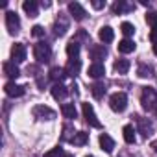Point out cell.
<instances>
[{"label": "cell", "mask_w": 157, "mask_h": 157, "mask_svg": "<svg viewBox=\"0 0 157 157\" xmlns=\"http://www.w3.org/2000/svg\"><path fill=\"white\" fill-rule=\"evenodd\" d=\"M140 104L146 111H157V93L153 87H144L140 94Z\"/></svg>", "instance_id": "cell-1"}, {"label": "cell", "mask_w": 157, "mask_h": 157, "mask_svg": "<svg viewBox=\"0 0 157 157\" xmlns=\"http://www.w3.org/2000/svg\"><path fill=\"white\" fill-rule=\"evenodd\" d=\"M50 56H52L50 44H46V43H37V44L33 46V57H35L39 63H48V61H50Z\"/></svg>", "instance_id": "cell-2"}, {"label": "cell", "mask_w": 157, "mask_h": 157, "mask_svg": "<svg viewBox=\"0 0 157 157\" xmlns=\"http://www.w3.org/2000/svg\"><path fill=\"white\" fill-rule=\"evenodd\" d=\"M109 105H111V109H113L115 113H122V111L126 109V105H128V96H126V93H115V94L109 98Z\"/></svg>", "instance_id": "cell-3"}, {"label": "cell", "mask_w": 157, "mask_h": 157, "mask_svg": "<svg viewBox=\"0 0 157 157\" xmlns=\"http://www.w3.org/2000/svg\"><path fill=\"white\" fill-rule=\"evenodd\" d=\"M82 111H83V117H85V120H87L89 126H93V128H102V124H100L98 117L94 115V109H93L91 104H82Z\"/></svg>", "instance_id": "cell-4"}, {"label": "cell", "mask_w": 157, "mask_h": 157, "mask_svg": "<svg viewBox=\"0 0 157 157\" xmlns=\"http://www.w3.org/2000/svg\"><path fill=\"white\" fill-rule=\"evenodd\" d=\"M33 117L39 120H52L56 117V111L50 109L48 105H35L33 107Z\"/></svg>", "instance_id": "cell-5"}, {"label": "cell", "mask_w": 157, "mask_h": 157, "mask_svg": "<svg viewBox=\"0 0 157 157\" xmlns=\"http://www.w3.org/2000/svg\"><path fill=\"white\" fill-rule=\"evenodd\" d=\"M6 26H8V30H10L11 35H15V33L19 32L21 21H19V15H17L15 11H8V13H6Z\"/></svg>", "instance_id": "cell-6"}, {"label": "cell", "mask_w": 157, "mask_h": 157, "mask_svg": "<svg viewBox=\"0 0 157 157\" xmlns=\"http://www.w3.org/2000/svg\"><path fill=\"white\" fill-rule=\"evenodd\" d=\"M11 57H13V63H22L26 59V46L22 43H15L11 48Z\"/></svg>", "instance_id": "cell-7"}, {"label": "cell", "mask_w": 157, "mask_h": 157, "mask_svg": "<svg viewBox=\"0 0 157 157\" xmlns=\"http://www.w3.org/2000/svg\"><path fill=\"white\" fill-rule=\"evenodd\" d=\"M68 13H70V17H72L74 21H83L85 15H87L85 10L78 4V2H70V4H68Z\"/></svg>", "instance_id": "cell-8"}, {"label": "cell", "mask_w": 157, "mask_h": 157, "mask_svg": "<svg viewBox=\"0 0 157 157\" xmlns=\"http://www.w3.org/2000/svg\"><path fill=\"white\" fill-rule=\"evenodd\" d=\"M4 91H6V94L11 96V98H19V96L24 94V87L17 85L15 82H8V83L4 85Z\"/></svg>", "instance_id": "cell-9"}, {"label": "cell", "mask_w": 157, "mask_h": 157, "mask_svg": "<svg viewBox=\"0 0 157 157\" xmlns=\"http://www.w3.org/2000/svg\"><path fill=\"white\" fill-rule=\"evenodd\" d=\"M2 68H4V74H6L8 78H11V80H15V78L21 76V70H19V67H17L13 61H6Z\"/></svg>", "instance_id": "cell-10"}, {"label": "cell", "mask_w": 157, "mask_h": 157, "mask_svg": "<svg viewBox=\"0 0 157 157\" xmlns=\"http://www.w3.org/2000/svg\"><path fill=\"white\" fill-rule=\"evenodd\" d=\"M48 74H50V78H52L56 83H61L65 78L68 76V74H67V70H65V68H61V67H52Z\"/></svg>", "instance_id": "cell-11"}, {"label": "cell", "mask_w": 157, "mask_h": 157, "mask_svg": "<svg viewBox=\"0 0 157 157\" xmlns=\"http://www.w3.org/2000/svg\"><path fill=\"white\" fill-rule=\"evenodd\" d=\"M87 74H89L91 78H94V80H98V78H102V76L105 74V67H104L102 63H93V65L89 67Z\"/></svg>", "instance_id": "cell-12"}, {"label": "cell", "mask_w": 157, "mask_h": 157, "mask_svg": "<svg viewBox=\"0 0 157 157\" xmlns=\"http://www.w3.org/2000/svg\"><path fill=\"white\" fill-rule=\"evenodd\" d=\"M89 54H91L93 59H96V63H100V59H104L107 56V50L104 46H100V44H93L91 50H89Z\"/></svg>", "instance_id": "cell-13"}, {"label": "cell", "mask_w": 157, "mask_h": 157, "mask_svg": "<svg viewBox=\"0 0 157 157\" xmlns=\"http://www.w3.org/2000/svg\"><path fill=\"white\" fill-rule=\"evenodd\" d=\"M100 146H102V150H104L105 153H111L113 148H115V140H113L107 133H102V135H100Z\"/></svg>", "instance_id": "cell-14"}, {"label": "cell", "mask_w": 157, "mask_h": 157, "mask_svg": "<svg viewBox=\"0 0 157 157\" xmlns=\"http://www.w3.org/2000/svg\"><path fill=\"white\" fill-rule=\"evenodd\" d=\"M98 37H100V41H102V43H111V41L115 39V32H113V28L104 26V28H100Z\"/></svg>", "instance_id": "cell-15"}, {"label": "cell", "mask_w": 157, "mask_h": 157, "mask_svg": "<svg viewBox=\"0 0 157 157\" xmlns=\"http://www.w3.org/2000/svg\"><path fill=\"white\" fill-rule=\"evenodd\" d=\"M67 94H68V91H67V87H65L63 83H56V85L52 87V96H54L56 100H63Z\"/></svg>", "instance_id": "cell-16"}, {"label": "cell", "mask_w": 157, "mask_h": 157, "mask_svg": "<svg viewBox=\"0 0 157 157\" xmlns=\"http://www.w3.org/2000/svg\"><path fill=\"white\" fill-rule=\"evenodd\" d=\"M22 10L28 13V17H37V11H39L35 0H26V2L22 4Z\"/></svg>", "instance_id": "cell-17"}, {"label": "cell", "mask_w": 157, "mask_h": 157, "mask_svg": "<svg viewBox=\"0 0 157 157\" xmlns=\"http://www.w3.org/2000/svg\"><path fill=\"white\" fill-rule=\"evenodd\" d=\"M87 140H89V133H85V131H78V133H74V137L70 139V142H72L74 146H83Z\"/></svg>", "instance_id": "cell-18"}, {"label": "cell", "mask_w": 157, "mask_h": 157, "mask_svg": "<svg viewBox=\"0 0 157 157\" xmlns=\"http://www.w3.org/2000/svg\"><path fill=\"white\" fill-rule=\"evenodd\" d=\"M67 54H68L70 59H78V54H80V43L72 39V41L67 44Z\"/></svg>", "instance_id": "cell-19"}, {"label": "cell", "mask_w": 157, "mask_h": 157, "mask_svg": "<svg viewBox=\"0 0 157 157\" xmlns=\"http://www.w3.org/2000/svg\"><path fill=\"white\" fill-rule=\"evenodd\" d=\"M135 50V43L131 41V39H122L120 43H118V52L120 54H129V52H133Z\"/></svg>", "instance_id": "cell-20"}, {"label": "cell", "mask_w": 157, "mask_h": 157, "mask_svg": "<svg viewBox=\"0 0 157 157\" xmlns=\"http://www.w3.org/2000/svg\"><path fill=\"white\" fill-rule=\"evenodd\" d=\"M61 113H63V117H65V118H68V120L76 118V115H78V111H76L74 104H63V105H61Z\"/></svg>", "instance_id": "cell-21"}, {"label": "cell", "mask_w": 157, "mask_h": 157, "mask_svg": "<svg viewBox=\"0 0 157 157\" xmlns=\"http://www.w3.org/2000/svg\"><path fill=\"white\" fill-rule=\"evenodd\" d=\"M80 68H82V63H80V59H70L65 70H67V74H68V76H76L78 72H80Z\"/></svg>", "instance_id": "cell-22"}, {"label": "cell", "mask_w": 157, "mask_h": 157, "mask_svg": "<svg viewBox=\"0 0 157 157\" xmlns=\"http://www.w3.org/2000/svg\"><path fill=\"white\" fill-rule=\"evenodd\" d=\"M129 67H131V63H129L128 59H117V61H115V70H117L118 74H126V72L129 70Z\"/></svg>", "instance_id": "cell-23"}, {"label": "cell", "mask_w": 157, "mask_h": 157, "mask_svg": "<svg viewBox=\"0 0 157 157\" xmlns=\"http://www.w3.org/2000/svg\"><path fill=\"white\" fill-rule=\"evenodd\" d=\"M91 93H93V96H94L96 100H102L104 94H105V87H104V83H93V85H91Z\"/></svg>", "instance_id": "cell-24"}, {"label": "cell", "mask_w": 157, "mask_h": 157, "mask_svg": "<svg viewBox=\"0 0 157 157\" xmlns=\"http://www.w3.org/2000/svg\"><path fill=\"white\" fill-rule=\"evenodd\" d=\"M122 133H124V140L128 142V144H133L135 142V128L133 126H124V129H122Z\"/></svg>", "instance_id": "cell-25"}, {"label": "cell", "mask_w": 157, "mask_h": 157, "mask_svg": "<svg viewBox=\"0 0 157 157\" xmlns=\"http://www.w3.org/2000/svg\"><path fill=\"white\" fill-rule=\"evenodd\" d=\"M135 6L133 4H126V2H115L113 4V13H124V11H131Z\"/></svg>", "instance_id": "cell-26"}, {"label": "cell", "mask_w": 157, "mask_h": 157, "mask_svg": "<svg viewBox=\"0 0 157 157\" xmlns=\"http://www.w3.org/2000/svg\"><path fill=\"white\" fill-rule=\"evenodd\" d=\"M137 120H139V126H140V131H142V135L144 137H148L150 133H151V129H153V126L148 122V120H144V118H140V117H137Z\"/></svg>", "instance_id": "cell-27"}, {"label": "cell", "mask_w": 157, "mask_h": 157, "mask_svg": "<svg viewBox=\"0 0 157 157\" xmlns=\"http://www.w3.org/2000/svg\"><path fill=\"white\" fill-rule=\"evenodd\" d=\"M137 74H139L140 78H151V76H153V68H151V67H146V65H140L139 70H137Z\"/></svg>", "instance_id": "cell-28"}, {"label": "cell", "mask_w": 157, "mask_h": 157, "mask_svg": "<svg viewBox=\"0 0 157 157\" xmlns=\"http://www.w3.org/2000/svg\"><path fill=\"white\" fill-rule=\"evenodd\" d=\"M120 30H122V33H124L126 37H129V35H133V33H135V26H133L131 22H122Z\"/></svg>", "instance_id": "cell-29"}, {"label": "cell", "mask_w": 157, "mask_h": 157, "mask_svg": "<svg viewBox=\"0 0 157 157\" xmlns=\"http://www.w3.org/2000/svg\"><path fill=\"white\" fill-rule=\"evenodd\" d=\"M146 22L155 30L157 28V11H148L146 13Z\"/></svg>", "instance_id": "cell-30"}, {"label": "cell", "mask_w": 157, "mask_h": 157, "mask_svg": "<svg viewBox=\"0 0 157 157\" xmlns=\"http://www.w3.org/2000/svg\"><path fill=\"white\" fill-rule=\"evenodd\" d=\"M44 157H65V153H63V148H54V150H50V151H46L44 153Z\"/></svg>", "instance_id": "cell-31"}, {"label": "cell", "mask_w": 157, "mask_h": 157, "mask_svg": "<svg viewBox=\"0 0 157 157\" xmlns=\"http://www.w3.org/2000/svg\"><path fill=\"white\" fill-rule=\"evenodd\" d=\"M32 35H33V37H43V35H44V28L39 26V24L33 26V28H32Z\"/></svg>", "instance_id": "cell-32"}, {"label": "cell", "mask_w": 157, "mask_h": 157, "mask_svg": "<svg viewBox=\"0 0 157 157\" xmlns=\"http://www.w3.org/2000/svg\"><path fill=\"white\" fill-rule=\"evenodd\" d=\"M65 30H67V26H59V24H56V26H54V33H56V35H59V37L65 33Z\"/></svg>", "instance_id": "cell-33"}, {"label": "cell", "mask_w": 157, "mask_h": 157, "mask_svg": "<svg viewBox=\"0 0 157 157\" xmlns=\"http://www.w3.org/2000/svg\"><path fill=\"white\" fill-rule=\"evenodd\" d=\"M150 41H151V43H153V44H157V28H155V30H151V32H150Z\"/></svg>", "instance_id": "cell-34"}, {"label": "cell", "mask_w": 157, "mask_h": 157, "mask_svg": "<svg viewBox=\"0 0 157 157\" xmlns=\"http://www.w3.org/2000/svg\"><path fill=\"white\" fill-rule=\"evenodd\" d=\"M91 4H93V8H96V10H102V8L105 6V2H100V0H93Z\"/></svg>", "instance_id": "cell-35"}, {"label": "cell", "mask_w": 157, "mask_h": 157, "mask_svg": "<svg viewBox=\"0 0 157 157\" xmlns=\"http://www.w3.org/2000/svg\"><path fill=\"white\" fill-rule=\"evenodd\" d=\"M151 148H153V150H155V151H157V140H155V142H153V144H151Z\"/></svg>", "instance_id": "cell-36"}, {"label": "cell", "mask_w": 157, "mask_h": 157, "mask_svg": "<svg viewBox=\"0 0 157 157\" xmlns=\"http://www.w3.org/2000/svg\"><path fill=\"white\" fill-rule=\"evenodd\" d=\"M153 54L157 56V44H153Z\"/></svg>", "instance_id": "cell-37"}, {"label": "cell", "mask_w": 157, "mask_h": 157, "mask_svg": "<svg viewBox=\"0 0 157 157\" xmlns=\"http://www.w3.org/2000/svg\"><path fill=\"white\" fill-rule=\"evenodd\" d=\"M65 157H74V155H70V153H65Z\"/></svg>", "instance_id": "cell-38"}, {"label": "cell", "mask_w": 157, "mask_h": 157, "mask_svg": "<svg viewBox=\"0 0 157 157\" xmlns=\"http://www.w3.org/2000/svg\"><path fill=\"white\" fill-rule=\"evenodd\" d=\"M87 157H93V155H87Z\"/></svg>", "instance_id": "cell-39"}]
</instances>
